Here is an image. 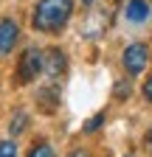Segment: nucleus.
Segmentation results:
<instances>
[{
  "label": "nucleus",
  "instance_id": "nucleus-1",
  "mask_svg": "<svg viewBox=\"0 0 152 157\" xmlns=\"http://www.w3.org/2000/svg\"><path fill=\"white\" fill-rule=\"evenodd\" d=\"M70 14H73V0H40L34 6L31 25L40 34H56L68 25Z\"/></svg>",
  "mask_w": 152,
  "mask_h": 157
},
{
  "label": "nucleus",
  "instance_id": "nucleus-2",
  "mask_svg": "<svg viewBox=\"0 0 152 157\" xmlns=\"http://www.w3.org/2000/svg\"><path fill=\"white\" fill-rule=\"evenodd\" d=\"M42 73V51L40 48H26L20 62H17V82L28 84Z\"/></svg>",
  "mask_w": 152,
  "mask_h": 157
},
{
  "label": "nucleus",
  "instance_id": "nucleus-3",
  "mask_svg": "<svg viewBox=\"0 0 152 157\" xmlns=\"http://www.w3.org/2000/svg\"><path fill=\"white\" fill-rule=\"evenodd\" d=\"M121 62H124V70H127L130 76H138V73L146 67V62H149V48L141 45V42L127 45V51H124V56H121Z\"/></svg>",
  "mask_w": 152,
  "mask_h": 157
},
{
  "label": "nucleus",
  "instance_id": "nucleus-4",
  "mask_svg": "<svg viewBox=\"0 0 152 157\" xmlns=\"http://www.w3.org/2000/svg\"><path fill=\"white\" fill-rule=\"evenodd\" d=\"M42 70L48 73V78H59V76H65V70H68V56H65V51L51 48V51L42 56Z\"/></svg>",
  "mask_w": 152,
  "mask_h": 157
},
{
  "label": "nucleus",
  "instance_id": "nucleus-5",
  "mask_svg": "<svg viewBox=\"0 0 152 157\" xmlns=\"http://www.w3.org/2000/svg\"><path fill=\"white\" fill-rule=\"evenodd\" d=\"M17 39H20V25H17L11 17L0 20V56L11 53L14 45H17Z\"/></svg>",
  "mask_w": 152,
  "mask_h": 157
},
{
  "label": "nucleus",
  "instance_id": "nucleus-6",
  "mask_svg": "<svg viewBox=\"0 0 152 157\" xmlns=\"http://www.w3.org/2000/svg\"><path fill=\"white\" fill-rule=\"evenodd\" d=\"M124 17L130 20V23H144V20L149 17V3L146 0H130V3L124 6Z\"/></svg>",
  "mask_w": 152,
  "mask_h": 157
},
{
  "label": "nucleus",
  "instance_id": "nucleus-7",
  "mask_svg": "<svg viewBox=\"0 0 152 157\" xmlns=\"http://www.w3.org/2000/svg\"><path fill=\"white\" fill-rule=\"evenodd\" d=\"M37 104H40L42 112H54L56 107H59V90L56 87H42L40 93H37Z\"/></svg>",
  "mask_w": 152,
  "mask_h": 157
},
{
  "label": "nucleus",
  "instance_id": "nucleus-8",
  "mask_svg": "<svg viewBox=\"0 0 152 157\" xmlns=\"http://www.w3.org/2000/svg\"><path fill=\"white\" fill-rule=\"evenodd\" d=\"M26 126H28V112L26 109H17L14 115H11V124H9V132L17 137V135H23L26 132Z\"/></svg>",
  "mask_w": 152,
  "mask_h": 157
},
{
  "label": "nucleus",
  "instance_id": "nucleus-9",
  "mask_svg": "<svg viewBox=\"0 0 152 157\" xmlns=\"http://www.w3.org/2000/svg\"><path fill=\"white\" fill-rule=\"evenodd\" d=\"M28 157H54V149H51L48 143H37V146L28 151Z\"/></svg>",
  "mask_w": 152,
  "mask_h": 157
},
{
  "label": "nucleus",
  "instance_id": "nucleus-10",
  "mask_svg": "<svg viewBox=\"0 0 152 157\" xmlns=\"http://www.w3.org/2000/svg\"><path fill=\"white\" fill-rule=\"evenodd\" d=\"M0 157H17V143L14 140H3L0 143Z\"/></svg>",
  "mask_w": 152,
  "mask_h": 157
},
{
  "label": "nucleus",
  "instance_id": "nucleus-11",
  "mask_svg": "<svg viewBox=\"0 0 152 157\" xmlns=\"http://www.w3.org/2000/svg\"><path fill=\"white\" fill-rule=\"evenodd\" d=\"M102 121H104V112H99V115H93L90 121L85 124V132H96V129L102 126Z\"/></svg>",
  "mask_w": 152,
  "mask_h": 157
},
{
  "label": "nucleus",
  "instance_id": "nucleus-12",
  "mask_svg": "<svg viewBox=\"0 0 152 157\" xmlns=\"http://www.w3.org/2000/svg\"><path fill=\"white\" fill-rule=\"evenodd\" d=\"M130 93H132V84L130 82H121L116 87V98H130Z\"/></svg>",
  "mask_w": 152,
  "mask_h": 157
},
{
  "label": "nucleus",
  "instance_id": "nucleus-13",
  "mask_svg": "<svg viewBox=\"0 0 152 157\" xmlns=\"http://www.w3.org/2000/svg\"><path fill=\"white\" fill-rule=\"evenodd\" d=\"M144 98H146V101L152 104V76H149L146 82H144Z\"/></svg>",
  "mask_w": 152,
  "mask_h": 157
},
{
  "label": "nucleus",
  "instance_id": "nucleus-14",
  "mask_svg": "<svg viewBox=\"0 0 152 157\" xmlns=\"http://www.w3.org/2000/svg\"><path fill=\"white\" fill-rule=\"evenodd\" d=\"M68 157H90V151H87V149H73Z\"/></svg>",
  "mask_w": 152,
  "mask_h": 157
},
{
  "label": "nucleus",
  "instance_id": "nucleus-15",
  "mask_svg": "<svg viewBox=\"0 0 152 157\" xmlns=\"http://www.w3.org/2000/svg\"><path fill=\"white\" fill-rule=\"evenodd\" d=\"M146 143H149V146H152V129H149V135H146Z\"/></svg>",
  "mask_w": 152,
  "mask_h": 157
},
{
  "label": "nucleus",
  "instance_id": "nucleus-16",
  "mask_svg": "<svg viewBox=\"0 0 152 157\" xmlns=\"http://www.w3.org/2000/svg\"><path fill=\"white\" fill-rule=\"evenodd\" d=\"M82 3H93V0H82Z\"/></svg>",
  "mask_w": 152,
  "mask_h": 157
},
{
  "label": "nucleus",
  "instance_id": "nucleus-17",
  "mask_svg": "<svg viewBox=\"0 0 152 157\" xmlns=\"http://www.w3.org/2000/svg\"><path fill=\"white\" fill-rule=\"evenodd\" d=\"M127 157H132V154H127Z\"/></svg>",
  "mask_w": 152,
  "mask_h": 157
}]
</instances>
